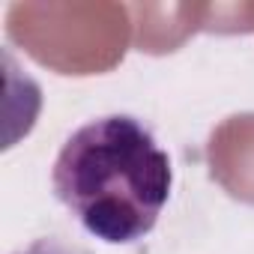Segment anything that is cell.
<instances>
[{
    "label": "cell",
    "mask_w": 254,
    "mask_h": 254,
    "mask_svg": "<svg viewBox=\"0 0 254 254\" xmlns=\"http://www.w3.org/2000/svg\"><path fill=\"white\" fill-rule=\"evenodd\" d=\"M51 186L90 236L132 245L156 227L171 197L174 168L138 117L108 114L66 138Z\"/></svg>",
    "instance_id": "1"
},
{
    "label": "cell",
    "mask_w": 254,
    "mask_h": 254,
    "mask_svg": "<svg viewBox=\"0 0 254 254\" xmlns=\"http://www.w3.org/2000/svg\"><path fill=\"white\" fill-rule=\"evenodd\" d=\"M15 254H75L69 245H63L60 239H51V236H45V239H36V242H30L27 248H21V251H15Z\"/></svg>",
    "instance_id": "2"
}]
</instances>
